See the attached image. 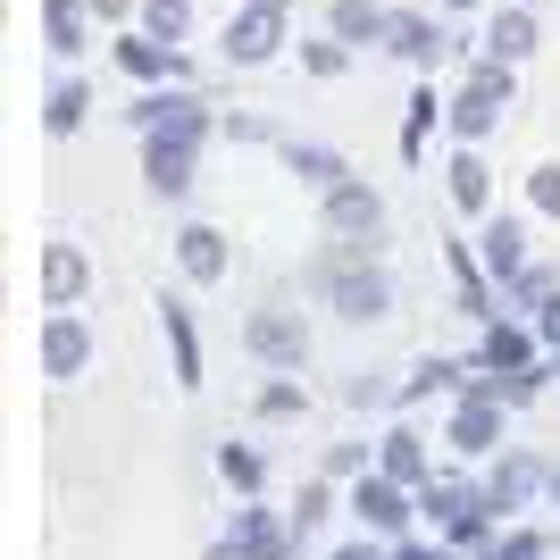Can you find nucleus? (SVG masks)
Wrapping results in <instances>:
<instances>
[{
    "instance_id": "obj_19",
    "label": "nucleus",
    "mask_w": 560,
    "mask_h": 560,
    "mask_svg": "<svg viewBox=\"0 0 560 560\" xmlns=\"http://www.w3.org/2000/svg\"><path fill=\"white\" fill-rule=\"evenodd\" d=\"M477 369V360H444V351H427L419 369L401 376V394H394V410H410V401H427V394H460V376Z\"/></svg>"
},
{
    "instance_id": "obj_42",
    "label": "nucleus",
    "mask_w": 560,
    "mask_h": 560,
    "mask_svg": "<svg viewBox=\"0 0 560 560\" xmlns=\"http://www.w3.org/2000/svg\"><path fill=\"white\" fill-rule=\"evenodd\" d=\"M444 9H477V0H444Z\"/></svg>"
},
{
    "instance_id": "obj_5",
    "label": "nucleus",
    "mask_w": 560,
    "mask_h": 560,
    "mask_svg": "<svg viewBox=\"0 0 560 560\" xmlns=\"http://www.w3.org/2000/svg\"><path fill=\"white\" fill-rule=\"evenodd\" d=\"M544 477H552V460H536L527 444H502V452H493V468H486V502L502 511V527H511V518L544 493Z\"/></svg>"
},
{
    "instance_id": "obj_22",
    "label": "nucleus",
    "mask_w": 560,
    "mask_h": 560,
    "mask_svg": "<svg viewBox=\"0 0 560 560\" xmlns=\"http://www.w3.org/2000/svg\"><path fill=\"white\" fill-rule=\"evenodd\" d=\"M160 327H167V351H176V385H201V335H192V310L185 302H160Z\"/></svg>"
},
{
    "instance_id": "obj_23",
    "label": "nucleus",
    "mask_w": 560,
    "mask_h": 560,
    "mask_svg": "<svg viewBox=\"0 0 560 560\" xmlns=\"http://www.w3.org/2000/svg\"><path fill=\"white\" fill-rule=\"evenodd\" d=\"M560 293V268H544V259H527V268H518L511 284H502V310H511V318H536L544 302H552Z\"/></svg>"
},
{
    "instance_id": "obj_34",
    "label": "nucleus",
    "mask_w": 560,
    "mask_h": 560,
    "mask_svg": "<svg viewBox=\"0 0 560 560\" xmlns=\"http://www.w3.org/2000/svg\"><path fill=\"white\" fill-rule=\"evenodd\" d=\"M302 68H310V75H343V68H351V43H343V34H327V43H302Z\"/></svg>"
},
{
    "instance_id": "obj_24",
    "label": "nucleus",
    "mask_w": 560,
    "mask_h": 560,
    "mask_svg": "<svg viewBox=\"0 0 560 560\" xmlns=\"http://www.w3.org/2000/svg\"><path fill=\"white\" fill-rule=\"evenodd\" d=\"M284 167H293L302 185H318V192H335V185L351 176V167H343V151H327V142H284Z\"/></svg>"
},
{
    "instance_id": "obj_30",
    "label": "nucleus",
    "mask_w": 560,
    "mask_h": 560,
    "mask_svg": "<svg viewBox=\"0 0 560 560\" xmlns=\"http://www.w3.org/2000/svg\"><path fill=\"white\" fill-rule=\"evenodd\" d=\"M477 560H552V536H544V527H518V518H511V527H502V536H493Z\"/></svg>"
},
{
    "instance_id": "obj_25",
    "label": "nucleus",
    "mask_w": 560,
    "mask_h": 560,
    "mask_svg": "<svg viewBox=\"0 0 560 560\" xmlns=\"http://www.w3.org/2000/svg\"><path fill=\"white\" fill-rule=\"evenodd\" d=\"M284 518H293V536H318V527H327V518H335V477H327V468H318V477H310V486L302 493H293V511H284Z\"/></svg>"
},
{
    "instance_id": "obj_35",
    "label": "nucleus",
    "mask_w": 560,
    "mask_h": 560,
    "mask_svg": "<svg viewBox=\"0 0 560 560\" xmlns=\"http://www.w3.org/2000/svg\"><path fill=\"white\" fill-rule=\"evenodd\" d=\"M527 201H536L544 218H560V160H544L536 176H527Z\"/></svg>"
},
{
    "instance_id": "obj_12",
    "label": "nucleus",
    "mask_w": 560,
    "mask_h": 560,
    "mask_svg": "<svg viewBox=\"0 0 560 560\" xmlns=\"http://www.w3.org/2000/svg\"><path fill=\"white\" fill-rule=\"evenodd\" d=\"M376 468H385L394 486H410V493H419L427 477H435V452H427V435H419V427H385V435H376Z\"/></svg>"
},
{
    "instance_id": "obj_41",
    "label": "nucleus",
    "mask_w": 560,
    "mask_h": 560,
    "mask_svg": "<svg viewBox=\"0 0 560 560\" xmlns=\"http://www.w3.org/2000/svg\"><path fill=\"white\" fill-rule=\"evenodd\" d=\"M252 9H284V0H252Z\"/></svg>"
},
{
    "instance_id": "obj_20",
    "label": "nucleus",
    "mask_w": 560,
    "mask_h": 560,
    "mask_svg": "<svg viewBox=\"0 0 560 560\" xmlns=\"http://www.w3.org/2000/svg\"><path fill=\"white\" fill-rule=\"evenodd\" d=\"M117 68L135 75V84H160V75H185V59H176V43H160V34H126V43H117Z\"/></svg>"
},
{
    "instance_id": "obj_17",
    "label": "nucleus",
    "mask_w": 560,
    "mask_h": 560,
    "mask_svg": "<svg viewBox=\"0 0 560 560\" xmlns=\"http://www.w3.org/2000/svg\"><path fill=\"white\" fill-rule=\"evenodd\" d=\"M176 268H185L192 284H218V277H226V234L201 226V218H192V226H176Z\"/></svg>"
},
{
    "instance_id": "obj_10",
    "label": "nucleus",
    "mask_w": 560,
    "mask_h": 560,
    "mask_svg": "<svg viewBox=\"0 0 560 560\" xmlns=\"http://www.w3.org/2000/svg\"><path fill=\"white\" fill-rule=\"evenodd\" d=\"M226 536L243 544V552H252V560H293V552H302V536H293V518L259 511V493H252V502H243V511H234V527H226Z\"/></svg>"
},
{
    "instance_id": "obj_33",
    "label": "nucleus",
    "mask_w": 560,
    "mask_h": 560,
    "mask_svg": "<svg viewBox=\"0 0 560 560\" xmlns=\"http://www.w3.org/2000/svg\"><path fill=\"white\" fill-rule=\"evenodd\" d=\"M369 468H376V444H327V477H335V486L369 477Z\"/></svg>"
},
{
    "instance_id": "obj_29",
    "label": "nucleus",
    "mask_w": 560,
    "mask_h": 560,
    "mask_svg": "<svg viewBox=\"0 0 560 560\" xmlns=\"http://www.w3.org/2000/svg\"><path fill=\"white\" fill-rule=\"evenodd\" d=\"M452 101H435V84H419L410 93V117H401V160H419L427 151V135H435V117H444Z\"/></svg>"
},
{
    "instance_id": "obj_11",
    "label": "nucleus",
    "mask_w": 560,
    "mask_h": 560,
    "mask_svg": "<svg viewBox=\"0 0 560 560\" xmlns=\"http://www.w3.org/2000/svg\"><path fill=\"white\" fill-rule=\"evenodd\" d=\"M444 192H452V210H460V218H493V167H486V151H477V142H460V151H452Z\"/></svg>"
},
{
    "instance_id": "obj_36",
    "label": "nucleus",
    "mask_w": 560,
    "mask_h": 560,
    "mask_svg": "<svg viewBox=\"0 0 560 560\" xmlns=\"http://www.w3.org/2000/svg\"><path fill=\"white\" fill-rule=\"evenodd\" d=\"M394 560H468V552H460V544H444V536H401Z\"/></svg>"
},
{
    "instance_id": "obj_18",
    "label": "nucleus",
    "mask_w": 560,
    "mask_h": 560,
    "mask_svg": "<svg viewBox=\"0 0 560 560\" xmlns=\"http://www.w3.org/2000/svg\"><path fill=\"white\" fill-rule=\"evenodd\" d=\"M527 50H536V9H527V0H511V9H502V18L486 25V59H502V68H518Z\"/></svg>"
},
{
    "instance_id": "obj_38",
    "label": "nucleus",
    "mask_w": 560,
    "mask_h": 560,
    "mask_svg": "<svg viewBox=\"0 0 560 560\" xmlns=\"http://www.w3.org/2000/svg\"><path fill=\"white\" fill-rule=\"evenodd\" d=\"M327 560H394V544H385V536H360V544H335Z\"/></svg>"
},
{
    "instance_id": "obj_26",
    "label": "nucleus",
    "mask_w": 560,
    "mask_h": 560,
    "mask_svg": "<svg viewBox=\"0 0 560 560\" xmlns=\"http://www.w3.org/2000/svg\"><path fill=\"white\" fill-rule=\"evenodd\" d=\"M218 477H226V486L252 502V493L268 486V452H259V444H218Z\"/></svg>"
},
{
    "instance_id": "obj_9",
    "label": "nucleus",
    "mask_w": 560,
    "mask_h": 560,
    "mask_svg": "<svg viewBox=\"0 0 560 560\" xmlns=\"http://www.w3.org/2000/svg\"><path fill=\"white\" fill-rule=\"evenodd\" d=\"M84 369H93V327H84L75 310H50L43 318V376L68 385V376H84Z\"/></svg>"
},
{
    "instance_id": "obj_39",
    "label": "nucleus",
    "mask_w": 560,
    "mask_h": 560,
    "mask_svg": "<svg viewBox=\"0 0 560 560\" xmlns=\"http://www.w3.org/2000/svg\"><path fill=\"white\" fill-rule=\"evenodd\" d=\"M201 560H252V552H243V544H234V536H218V544H210V552H201Z\"/></svg>"
},
{
    "instance_id": "obj_27",
    "label": "nucleus",
    "mask_w": 560,
    "mask_h": 560,
    "mask_svg": "<svg viewBox=\"0 0 560 560\" xmlns=\"http://www.w3.org/2000/svg\"><path fill=\"white\" fill-rule=\"evenodd\" d=\"M84 109H93L84 75H59V84H50V101H43V126H50V135H75V126H84Z\"/></svg>"
},
{
    "instance_id": "obj_14",
    "label": "nucleus",
    "mask_w": 560,
    "mask_h": 560,
    "mask_svg": "<svg viewBox=\"0 0 560 560\" xmlns=\"http://www.w3.org/2000/svg\"><path fill=\"white\" fill-rule=\"evenodd\" d=\"M84 284H93L84 252H75V243H43V310H75Z\"/></svg>"
},
{
    "instance_id": "obj_1",
    "label": "nucleus",
    "mask_w": 560,
    "mask_h": 560,
    "mask_svg": "<svg viewBox=\"0 0 560 560\" xmlns=\"http://www.w3.org/2000/svg\"><path fill=\"white\" fill-rule=\"evenodd\" d=\"M318 218H327V243H335V252L376 259V243H385V201H376V185L343 176L335 192H318Z\"/></svg>"
},
{
    "instance_id": "obj_21",
    "label": "nucleus",
    "mask_w": 560,
    "mask_h": 560,
    "mask_svg": "<svg viewBox=\"0 0 560 560\" xmlns=\"http://www.w3.org/2000/svg\"><path fill=\"white\" fill-rule=\"evenodd\" d=\"M327 34H343L351 50H376V43H385V34H394V9H376V0H335Z\"/></svg>"
},
{
    "instance_id": "obj_37",
    "label": "nucleus",
    "mask_w": 560,
    "mask_h": 560,
    "mask_svg": "<svg viewBox=\"0 0 560 560\" xmlns=\"http://www.w3.org/2000/svg\"><path fill=\"white\" fill-rule=\"evenodd\" d=\"M394 394H401V385H385V376H369V369H360V376L343 385V401H351V410H369V401H394Z\"/></svg>"
},
{
    "instance_id": "obj_7",
    "label": "nucleus",
    "mask_w": 560,
    "mask_h": 560,
    "mask_svg": "<svg viewBox=\"0 0 560 560\" xmlns=\"http://www.w3.org/2000/svg\"><path fill=\"white\" fill-rule=\"evenodd\" d=\"M243 351H252L259 369H302V360H310V327H302V310H252V327H243Z\"/></svg>"
},
{
    "instance_id": "obj_28",
    "label": "nucleus",
    "mask_w": 560,
    "mask_h": 560,
    "mask_svg": "<svg viewBox=\"0 0 560 560\" xmlns=\"http://www.w3.org/2000/svg\"><path fill=\"white\" fill-rule=\"evenodd\" d=\"M43 43L59 50V59L84 50V0H43Z\"/></svg>"
},
{
    "instance_id": "obj_6",
    "label": "nucleus",
    "mask_w": 560,
    "mask_h": 560,
    "mask_svg": "<svg viewBox=\"0 0 560 560\" xmlns=\"http://www.w3.org/2000/svg\"><path fill=\"white\" fill-rule=\"evenodd\" d=\"M502 419H511V410H502L493 394H452V410H444V444L468 452V460H493V452L511 444V435H502Z\"/></svg>"
},
{
    "instance_id": "obj_32",
    "label": "nucleus",
    "mask_w": 560,
    "mask_h": 560,
    "mask_svg": "<svg viewBox=\"0 0 560 560\" xmlns=\"http://www.w3.org/2000/svg\"><path fill=\"white\" fill-rule=\"evenodd\" d=\"M302 385H293V376H268V385H259V419H302Z\"/></svg>"
},
{
    "instance_id": "obj_3",
    "label": "nucleus",
    "mask_w": 560,
    "mask_h": 560,
    "mask_svg": "<svg viewBox=\"0 0 560 560\" xmlns=\"http://www.w3.org/2000/svg\"><path fill=\"white\" fill-rule=\"evenodd\" d=\"M511 93H518V84H511V68H502V59H477V68H468V84L452 93L444 126H452L460 142H486L493 126H502V109H511Z\"/></svg>"
},
{
    "instance_id": "obj_8",
    "label": "nucleus",
    "mask_w": 560,
    "mask_h": 560,
    "mask_svg": "<svg viewBox=\"0 0 560 560\" xmlns=\"http://www.w3.org/2000/svg\"><path fill=\"white\" fill-rule=\"evenodd\" d=\"M277 43H284V9H252V0H243L226 18V43L218 50H226V68H268Z\"/></svg>"
},
{
    "instance_id": "obj_31",
    "label": "nucleus",
    "mask_w": 560,
    "mask_h": 560,
    "mask_svg": "<svg viewBox=\"0 0 560 560\" xmlns=\"http://www.w3.org/2000/svg\"><path fill=\"white\" fill-rule=\"evenodd\" d=\"M142 34H160V43H185V34H192V0H142Z\"/></svg>"
},
{
    "instance_id": "obj_40",
    "label": "nucleus",
    "mask_w": 560,
    "mask_h": 560,
    "mask_svg": "<svg viewBox=\"0 0 560 560\" xmlns=\"http://www.w3.org/2000/svg\"><path fill=\"white\" fill-rule=\"evenodd\" d=\"M544 502H552V511H560V460H552V477H544Z\"/></svg>"
},
{
    "instance_id": "obj_16",
    "label": "nucleus",
    "mask_w": 560,
    "mask_h": 560,
    "mask_svg": "<svg viewBox=\"0 0 560 560\" xmlns=\"http://www.w3.org/2000/svg\"><path fill=\"white\" fill-rule=\"evenodd\" d=\"M385 50H394L401 68L435 75V59H444V34H435V18H410V9H394V34H385Z\"/></svg>"
},
{
    "instance_id": "obj_15",
    "label": "nucleus",
    "mask_w": 560,
    "mask_h": 560,
    "mask_svg": "<svg viewBox=\"0 0 560 560\" xmlns=\"http://www.w3.org/2000/svg\"><path fill=\"white\" fill-rule=\"evenodd\" d=\"M477 259H486L493 284H511L518 268H527V226H518V218H486V226H477Z\"/></svg>"
},
{
    "instance_id": "obj_13",
    "label": "nucleus",
    "mask_w": 560,
    "mask_h": 560,
    "mask_svg": "<svg viewBox=\"0 0 560 560\" xmlns=\"http://www.w3.org/2000/svg\"><path fill=\"white\" fill-rule=\"evenodd\" d=\"M444 268H452V293H460V310L477 318V327H486V318H502V310H493V293H502V284L486 277V259L468 252V243H444Z\"/></svg>"
},
{
    "instance_id": "obj_4",
    "label": "nucleus",
    "mask_w": 560,
    "mask_h": 560,
    "mask_svg": "<svg viewBox=\"0 0 560 560\" xmlns=\"http://www.w3.org/2000/svg\"><path fill=\"white\" fill-rule=\"evenodd\" d=\"M343 511L360 518L369 536L401 544V536H410V518H419V493H410V486H394L385 468H369V477H351V502H343Z\"/></svg>"
},
{
    "instance_id": "obj_43",
    "label": "nucleus",
    "mask_w": 560,
    "mask_h": 560,
    "mask_svg": "<svg viewBox=\"0 0 560 560\" xmlns=\"http://www.w3.org/2000/svg\"><path fill=\"white\" fill-rule=\"evenodd\" d=\"M527 9H536V0H527Z\"/></svg>"
},
{
    "instance_id": "obj_2",
    "label": "nucleus",
    "mask_w": 560,
    "mask_h": 560,
    "mask_svg": "<svg viewBox=\"0 0 560 560\" xmlns=\"http://www.w3.org/2000/svg\"><path fill=\"white\" fill-rule=\"evenodd\" d=\"M327 310H335V318H351V327H376V318H394V277H385L376 259L343 252L327 268Z\"/></svg>"
}]
</instances>
